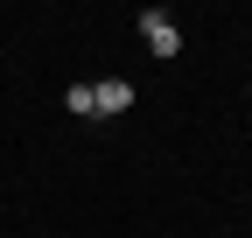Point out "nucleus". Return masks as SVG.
Segmentation results:
<instances>
[{"label":"nucleus","instance_id":"1","mask_svg":"<svg viewBox=\"0 0 252 238\" xmlns=\"http://www.w3.org/2000/svg\"><path fill=\"white\" fill-rule=\"evenodd\" d=\"M140 42H147L154 56H182V28H175L168 14H154V7H147V14H140Z\"/></svg>","mask_w":252,"mask_h":238},{"label":"nucleus","instance_id":"2","mask_svg":"<svg viewBox=\"0 0 252 238\" xmlns=\"http://www.w3.org/2000/svg\"><path fill=\"white\" fill-rule=\"evenodd\" d=\"M91 98H98V112H126V105H133V84H126V77H98Z\"/></svg>","mask_w":252,"mask_h":238},{"label":"nucleus","instance_id":"3","mask_svg":"<svg viewBox=\"0 0 252 238\" xmlns=\"http://www.w3.org/2000/svg\"><path fill=\"white\" fill-rule=\"evenodd\" d=\"M63 105H70L77 119H91V112H98V98H91V84H70V91H63Z\"/></svg>","mask_w":252,"mask_h":238}]
</instances>
